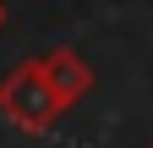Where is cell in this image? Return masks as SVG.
<instances>
[{"instance_id":"cell-1","label":"cell","mask_w":153,"mask_h":148,"mask_svg":"<svg viewBox=\"0 0 153 148\" xmlns=\"http://www.w3.org/2000/svg\"><path fill=\"white\" fill-rule=\"evenodd\" d=\"M0 115H6L16 132H49L55 121L66 115L60 99H55V88L44 77V61H22L16 71H6L0 77Z\"/></svg>"},{"instance_id":"cell-2","label":"cell","mask_w":153,"mask_h":148,"mask_svg":"<svg viewBox=\"0 0 153 148\" xmlns=\"http://www.w3.org/2000/svg\"><path fill=\"white\" fill-rule=\"evenodd\" d=\"M44 61V77H49V88H55V99H60V110H76L88 93H93V66L82 61L76 49H49V55H38Z\"/></svg>"},{"instance_id":"cell-3","label":"cell","mask_w":153,"mask_h":148,"mask_svg":"<svg viewBox=\"0 0 153 148\" xmlns=\"http://www.w3.org/2000/svg\"><path fill=\"white\" fill-rule=\"evenodd\" d=\"M0 28H6V6H0Z\"/></svg>"},{"instance_id":"cell-4","label":"cell","mask_w":153,"mask_h":148,"mask_svg":"<svg viewBox=\"0 0 153 148\" xmlns=\"http://www.w3.org/2000/svg\"><path fill=\"white\" fill-rule=\"evenodd\" d=\"M148 148H153V143H148Z\"/></svg>"}]
</instances>
